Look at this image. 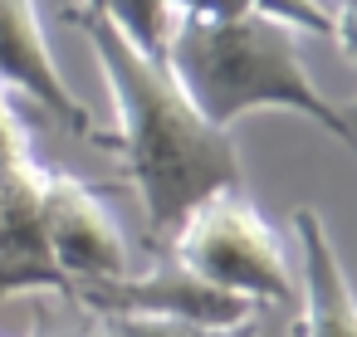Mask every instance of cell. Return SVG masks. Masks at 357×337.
Listing matches in <instances>:
<instances>
[{"label":"cell","instance_id":"9c48e42d","mask_svg":"<svg viewBox=\"0 0 357 337\" xmlns=\"http://www.w3.org/2000/svg\"><path fill=\"white\" fill-rule=\"evenodd\" d=\"M84 6H93L98 15H108L137 49H147V54L162 59L167 35H172V20H176L167 0H84Z\"/></svg>","mask_w":357,"mask_h":337},{"label":"cell","instance_id":"4fadbf2b","mask_svg":"<svg viewBox=\"0 0 357 337\" xmlns=\"http://www.w3.org/2000/svg\"><path fill=\"white\" fill-rule=\"evenodd\" d=\"M333 6H342V0H333Z\"/></svg>","mask_w":357,"mask_h":337},{"label":"cell","instance_id":"3957f363","mask_svg":"<svg viewBox=\"0 0 357 337\" xmlns=\"http://www.w3.org/2000/svg\"><path fill=\"white\" fill-rule=\"evenodd\" d=\"M167 254L186 274L211 283L215 293H230L250 308H274V303L298 298L289 249L279 230L250 201L245 181L191 205L181 225L167 235Z\"/></svg>","mask_w":357,"mask_h":337},{"label":"cell","instance_id":"30bf717a","mask_svg":"<svg viewBox=\"0 0 357 337\" xmlns=\"http://www.w3.org/2000/svg\"><path fill=\"white\" fill-rule=\"evenodd\" d=\"M25 337H118V332L108 327V318L89 313L84 303H74L64 293H35V313H30Z\"/></svg>","mask_w":357,"mask_h":337},{"label":"cell","instance_id":"52a82bcc","mask_svg":"<svg viewBox=\"0 0 357 337\" xmlns=\"http://www.w3.org/2000/svg\"><path fill=\"white\" fill-rule=\"evenodd\" d=\"M172 15H201V20H279L298 35H323L333 40V6L328 0H167Z\"/></svg>","mask_w":357,"mask_h":337},{"label":"cell","instance_id":"8992f818","mask_svg":"<svg viewBox=\"0 0 357 337\" xmlns=\"http://www.w3.org/2000/svg\"><path fill=\"white\" fill-rule=\"evenodd\" d=\"M298 235V337H357V288L318 210H294Z\"/></svg>","mask_w":357,"mask_h":337},{"label":"cell","instance_id":"6da1fadb","mask_svg":"<svg viewBox=\"0 0 357 337\" xmlns=\"http://www.w3.org/2000/svg\"><path fill=\"white\" fill-rule=\"evenodd\" d=\"M64 20L84 30L98 74L113 93V132L103 137V147L118 152L137 191L142 220L157 240L172 235L191 205L245 181L230 132L191 103L167 59L137 49L108 15H98L84 0L69 6Z\"/></svg>","mask_w":357,"mask_h":337},{"label":"cell","instance_id":"7c38bea8","mask_svg":"<svg viewBox=\"0 0 357 337\" xmlns=\"http://www.w3.org/2000/svg\"><path fill=\"white\" fill-rule=\"evenodd\" d=\"M337 108H342V118H347V127H352V132H357V93H352V98H347V103H337Z\"/></svg>","mask_w":357,"mask_h":337},{"label":"cell","instance_id":"5b68a950","mask_svg":"<svg viewBox=\"0 0 357 337\" xmlns=\"http://www.w3.org/2000/svg\"><path fill=\"white\" fill-rule=\"evenodd\" d=\"M0 88H15L30 103H40L59 127H69L74 137H89L93 147H103V127L89 118V108L79 103V93L64 84L45 30H40V10L35 0H0Z\"/></svg>","mask_w":357,"mask_h":337},{"label":"cell","instance_id":"ba28073f","mask_svg":"<svg viewBox=\"0 0 357 337\" xmlns=\"http://www.w3.org/2000/svg\"><path fill=\"white\" fill-rule=\"evenodd\" d=\"M118 337H259V308L235 322H201V318H172V313H118L108 318Z\"/></svg>","mask_w":357,"mask_h":337},{"label":"cell","instance_id":"8fae6325","mask_svg":"<svg viewBox=\"0 0 357 337\" xmlns=\"http://www.w3.org/2000/svg\"><path fill=\"white\" fill-rule=\"evenodd\" d=\"M333 40H337V49L357 64V0H342V6H333Z\"/></svg>","mask_w":357,"mask_h":337},{"label":"cell","instance_id":"277c9868","mask_svg":"<svg viewBox=\"0 0 357 337\" xmlns=\"http://www.w3.org/2000/svg\"><path fill=\"white\" fill-rule=\"evenodd\" d=\"M35 235H40L50 269L59 274V293L69 283L118 279L132 269L128 235L118 230L98 191L45 162L35 166Z\"/></svg>","mask_w":357,"mask_h":337},{"label":"cell","instance_id":"7a4b0ae2","mask_svg":"<svg viewBox=\"0 0 357 337\" xmlns=\"http://www.w3.org/2000/svg\"><path fill=\"white\" fill-rule=\"evenodd\" d=\"M298 40H303L298 30L279 20H259V15H245V20L176 15L162 59L215 127L230 132L240 118L279 108V113H298L318 123L357 157V132L347 127L342 108L323 98L318 84L308 79Z\"/></svg>","mask_w":357,"mask_h":337}]
</instances>
